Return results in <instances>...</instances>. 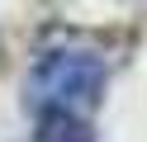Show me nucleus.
<instances>
[{
  "instance_id": "1",
  "label": "nucleus",
  "mask_w": 147,
  "mask_h": 142,
  "mask_svg": "<svg viewBox=\"0 0 147 142\" xmlns=\"http://www.w3.org/2000/svg\"><path fill=\"white\" fill-rule=\"evenodd\" d=\"M105 57L86 43H57L48 52H38L29 81H24V95H29L33 114H71V118H86L90 109L105 95Z\"/></svg>"
}]
</instances>
